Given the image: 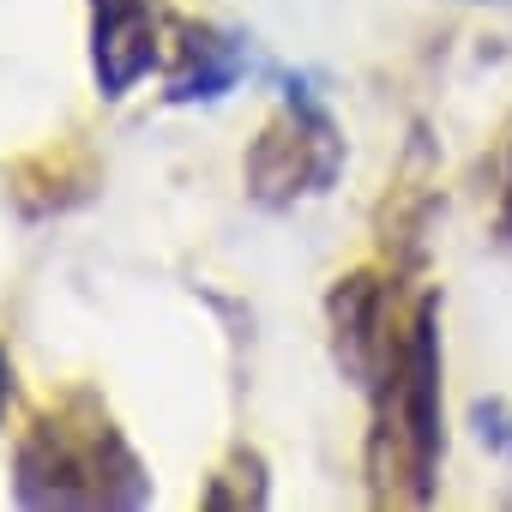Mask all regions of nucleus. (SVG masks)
<instances>
[{"instance_id": "5", "label": "nucleus", "mask_w": 512, "mask_h": 512, "mask_svg": "<svg viewBox=\"0 0 512 512\" xmlns=\"http://www.w3.org/2000/svg\"><path fill=\"white\" fill-rule=\"evenodd\" d=\"M169 43H175L169 67H163V103L169 109H211L253 67L247 37L229 25H211V19H169Z\"/></svg>"}, {"instance_id": "9", "label": "nucleus", "mask_w": 512, "mask_h": 512, "mask_svg": "<svg viewBox=\"0 0 512 512\" xmlns=\"http://www.w3.org/2000/svg\"><path fill=\"white\" fill-rule=\"evenodd\" d=\"M470 428L494 458H512V404L506 398H476L470 404Z\"/></svg>"}, {"instance_id": "12", "label": "nucleus", "mask_w": 512, "mask_h": 512, "mask_svg": "<svg viewBox=\"0 0 512 512\" xmlns=\"http://www.w3.org/2000/svg\"><path fill=\"white\" fill-rule=\"evenodd\" d=\"M476 7H500V0H476Z\"/></svg>"}, {"instance_id": "1", "label": "nucleus", "mask_w": 512, "mask_h": 512, "mask_svg": "<svg viewBox=\"0 0 512 512\" xmlns=\"http://www.w3.org/2000/svg\"><path fill=\"white\" fill-rule=\"evenodd\" d=\"M13 500L25 512H133L151 500V470L97 386H61L13 446Z\"/></svg>"}, {"instance_id": "7", "label": "nucleus", "mask_w": 512, "mask_h": 512, "mask_svg": "<svg viewBox=\"0 0 512 512\" xmlns=\"http://www.w3.org/2000/svg\"><path fill=\"white\" fill-rule=\"evenodd\" d=\"M97 181H103V169L79 139H55L19 163H7V193L25 217H61L73 205H85L97 193Z\"/></svg>"}, {"instance_id": "11", "label": "nucleus", "mask_w": 512, "mask_h": 512, "mask_svg": "<svg viewBox=\"0 0 512 512\" xmlns=\"http://www.w3.org/2000/svg\"><path fill=\"white\" fill-rule=\"evenodd\" d=\"M13 392H19V368H13V350H7V338H0V416H7Z\"/></svg>"}, {"instance_id": "13", "label": "nucleus", "mask_w": 512, "mask_h": 512, "mask_svg": "<svg viewBox=\"0 0 512 512\" xmlns=\"http://www.w3.org/2000/svg\"><path fill=\"white\" fill-rule=\"evenodd\" d=\"M506 506H512V494H506Z\"/></svg>"}, {"instance_id": "8", "label": "nucleus", "mask_w": 512, "mask_h": 512, "mask_svg": "<svg viewBox=\"0 0 512 512\" xmlns=\"http://www.w3.org/2000/svg\"><path fill=\"white\" fill-rule=\"evenodd\" d=\"M199 506L205 512H266L272 506V464H266V452L247 446V440H235L223 452V464L205 476Z\"/></svg>"}, {"instance_id": "4", "label": "nucleus", "mask_w": 512, "mask_h": 512, "mask_svg": "<svg viewBox=\"0 0 512 512\" xmlns=\"http://www.w3.org/2000/svg\"><path fill=\"white\" fill-rule=\"evenodd\" d=\"M398 278H404L398 266L392 272L386 266H356V272L332 278V290H326L332 362L356 392H368L380 380V368H386V356H392V344L410 320V308H398Z\"/></svg>"}, {"instance_id": "6", "label": "nucleus", "mask_w": 512, "mask_h": 512, "mask_svg": "<svg viewBox=\"0 0 512 512\" xmlns=\"http://www.w3.org/2000/svg\"><path fill=\"white\" fill-rule=\"evenodd\" d=\"M91 7V79L103 103L133 97L163 61L157 0H85Z\"/></svg>"}, {"instance_id": "2", "label": "nucleus", "mask_w": 512, "mask_h": 512, "mask_svg": "<svg viewBox=\"0 0 512 512\" xmlns=\"http://www.w3.org/2000/svg\"><path fill=\"white\" fill-rule=\"evenodd\" d=\"M440 290L410 302V320L368 386V434H362V476L374 506H428L440 494L446 458V410H440Z\"/></svg>"}, {"instance_id": "3", "label": "nucleus", "mask_w": 512, "mask_h": 512, "mask_svg": "<svg viewBox=\"0 0 512 512\" xmlns=\"http://www.w3.org/2000/svg\"><path fill=\"white\" fill-rule=\"evenodd\" d=\"M344 157H350V145H344V127L326 109V97L302 73H284L278 109L241 151V187L260 211H290L302 199H326L344 175Z\"/></svg>"}, {"instance_id": "10", "label": "nucleus", "mask_w": 512, "mask_h": 512, "mask_svg": "<svg viewBox=\"0 0 512 512\" xmlns=\"http://www.w3.org/2000/svg\"><path fill=\"white\" fill-rule=\"evenodd\" d=\"M500 199H494V241L512 247V127H506V145H500Z\"/></svg>"}]
</instances>
